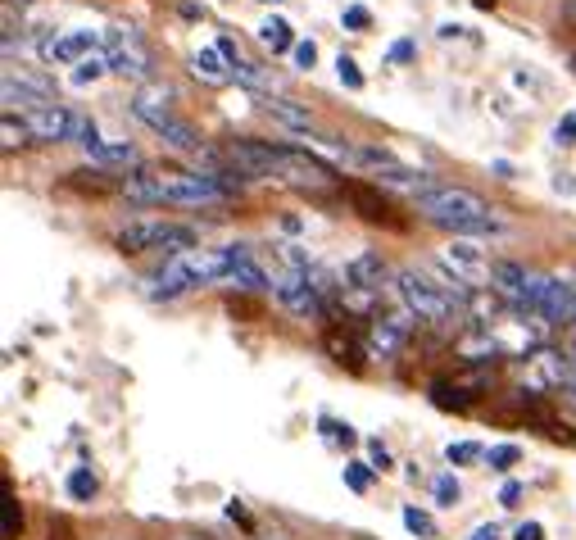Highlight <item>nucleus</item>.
<instances>
[{
  "instance_id": "nucleus-1",
  "label": "nucleus",
  "mask_w": 576,
  "mask_h": 540,
  "mask_svg": "<svg viewBox=\"0 0 576 540\" xmlns=\"http://www.w3.org/2000/svg\"><path fill=\"white\" fill-rule=\"evenodd\" d=\"M227 164L245 177H268V182H286L300 191H327L336 182V168L313 159L309 150L282 146V141H232L227 146Z\"/></svg>"
},
{
  "instance_id": "nucleus-2",
  "label": "nucleus",
  "mask_w": 576,
  "mask_h": 540,
  "mask_svg": "<svg viewBox=\"0 0 576 540\" xmlns=\"http://www.w3.org/2000/svg\"><path fill=\"white\" fill-rule=\"evenodd\" d=\"M227 173H186V168H137L118 182L127 200L137 205H214L232 196Z\"/></svg>"
},
{
  "instance_id": "nucleus-3",
  "label": "nucleus",
  "mask_w": 576,
  "mask_h": 540,
  "mask_svg": "<svg viewBox=\"0 0 576 540\" xmlns=\"http://www.w3.org/2000/svg\"><path fill=\"white\" fill-rule=\"evenodd\" d=\"M245 255H254V250L250 246H196V250H182V255H168V264L155 277H146V291L159 295V300H177V295L200 291V286L232 282L236 264Z\"/></svg>"
},
{
  "instance_id": "nucleus-4",
  "label": "nucleus",
  "mask_w": 576,
  "mask_h": 540,
  "mask_svg": "<svg viewBox=\"0 0 576 540\" xmlns=\"http://www.w3.org/2000/svg\"><path fill=\"white\" fill-rule=\"evenodd\" d=\"M413 205H418V214L427 218V223L445 227V232H454V236H468V241L504 232L499 214L468 187H436V182H431V187H422L418 196H413Z\"/></svg>"
},
{
  "instance_id": "nucleus-5",
  "label": "nucleus",
  "mask_w": 576,
  "mask_h": 540,
  "mask_svg": "<svg viewBox=\"0 0 576 540\" xmlns=\"http://www.w3.org/2000/svg\"><path fill=\"white\" fill-rule=\"evenodd\" d=\"M395 295H400L404 314H413L418 323H450L459 314V295L450 291V282H436V277L418 273V268H400L395 273Z\"/></svg>"
},
{
  "instance_id": "nucleus-6",
  "label": "nucleus",
  "mask_w": 576,
  "mask_h": 540,
  "mask_svg": "<svg viewBox=\"0 0 576 540\" xmlns=\"http://www.w3.org/2000/svg\"><path fill=\"white\" fill-rule=\"evenodd\" d=\"M114 246L123 255H182V250L200 246V232L186 223H168V218H137V223L118 227Z\"/></svg>"
},
{
  "instance_id": "nucleus-7",
  "label": "nucleus",
  "mask_w": 576,
  "mask_h": 540,
  "mask_svg": "<svg viewBox=\"0 0 576 540\" xmlns=\"http://www.w3.org/2000/svg\"><path fill=\"white\" fill-rule=\"evenodd\" d=\"M522 309L549 323H576V273H531Z\"/></svg>"
},
{
  "instance_id": "nucleus-8",
  "label": "nucleus",
  "mask_w": 576,
  "mask_h": 540,
  "mask_svg": "<svg viewBox=\"0 0 576 540\" xmlns=\"http://www.w3.org/2000/svg\"><path fill=\"white\" fill-rule=\"evenodd\" d=\"M100 46H105L109 55V69L118 73V78H132V82H150V73H155V59H150L146 41H141V32L132 28H105L100 32Z\"/></svg>"
},
{
  "instance_id": "nucleus-9",
  "label": "nucleus",
  "mask_w": 576,
  "mask_h": 540,
  "mask_svg": "<svg viewBox=\"0 0 576 540\" xmlns=\"http://www.w3.org/2000/svg\"><path fill=\"white\" fill-rule=\"evenodd\" d=\"M28 128H32V141H91L96 137V123H91L87 114H78V109H69V105H41V109H32L28 114Z\"/></svg>"
},
{
  "instance_id": "nucleus-10",
  "label": "nucleus",
  "mask_w": 576,
  "mask_h": 540,
  "mask_svg": "<svg viewBox=\"0 0 576 540\" xmlns=\"http://www.w3.org/2000/svg\"><path fill=\"white\" fill-rule=\"evenodd\" d=\"M436 264H440V273H445V282H450V286H477V282H490V268H495V259H490L477 241H468V236H454L450 246L436 255Z\"/></svg>"
},
{
  "instance_id": "nucleus-11",
  "label": "nucleus",
  "mask_w": 576,
  "mask_h": 540,
  "mask_svg": "<svg viewBox=\"0 0 576 540\" xmlns=\"http://www.w3.org/2000/svg\"><path fill=\"white\" fill-rule=\"evenodd\" d=\"M273 300L295 318H323V286L309 273H282L273 282Z\"/></svg>"
},
{
  "instance_id": "nucleus-12",
  "label": "nucleus",
  "mask_w": 576,
  "mask_h": 540,
  "mask_svg": "<svg viewBox=\"0 0 576 540\" xmlns=\"http://www.w3.org/2000/svg\"><path fill=\"white\" fill-rule=\"evenodd\" d=\"M37 50L46 64H78V59H87L91 50H100V32H87V28L46 32V37L37 41Z\"/></svg>"
},
{
  "instance_id": "nucleus-13",
  "label": "nucleus",
  "mask_w": 576,
  "mask_h": 540,
  "mask_svg": "<svg viewBox=\"0 0 576 540\" xmlns=\"http://www.w3.org/2000/svg\"><path fill=\"white\" fill-rule=\"evenodd\" d=\"M413 332V314H386L368 327V354L372 359H395Z\"/></svg>"
},
{
  "instance_id": "nucleus-14",
  "label": "nucleus",
  "mask_w": 576,
  "mask_h": 540,
  "mask_svg": "<svg viewBox=\"0 0 576 540\" xmlns=\"http://www.w3.org/2000/svg\"><path fill=\"white\" fill-rule=\"evenodd\" d=\"M0 91H5V114H14V109L32 114V109L50 105V87H46V82H37V78H28L23 69H5Z\"/></svg>"
},
{
  "instance_id": "nucleus-15",
  "label": "nucleus",
  "mask_w": 576,
  "mask_h": 540,
  "mask_svg": "<svg viewBox=\"0 0 576 540\" xmlns=\"http://www.w3.org/2000/svg\"><path fill=\"white\" fill-rule=\"evenodd\" d=\"M391 277V264L377 255V250H359V255L345 264V282H350V291H363V295H372V291H381V282Z\"/></svg>"
},
{
  "instance_id": "nucleus-16",
  "label": "nucleus",
  "mask_w": 576,
  "mask_h": 540,
  "mask_svg": "<svg viewBox=\"0 0 576 540\" xmlns=\"http://www.w3.org/2000/svg\"><path fill=\"white\" fill-rule=\"evenodd\" d=\"M168 100H173V87H164V82H146L137 96L127 100V109H132L141 123H150V128H155L159 118L173 114V109H168Z\"/></svg>"
},
{
  "instance_id": "nucleus-17",
  "label": "nucleus",
  "mask_w": 576,
  "mask_h": 540,
  "mask_svg": "<svg viewBox=\"0 0 576 540\" xmlns=\"http://www.w3.org/2000/svg\"><path fill=\"white\" fill-rule=\"evenodd\" d=\"M527 282H531V273L522 264H513V259H495V268H490V291H499L504 300H513V305H522Z\"/></svg>"
},
{
  "instance_id": "nucleus-18",
  "label": "nucleus",
  "mask_w": 576,
  "mask_h": 540,
  "mask_svg": "<svg viewBox=\"0 0 576 540\" xmlns=\"http://www.w3.org/2000/svg\"><path fill=\"white\" fill-rule=\"evenodd\" d=\"M82 155L91 159V164H105V168H127V164H137V146H127V141H105L96 132L91 141H82Z\"/></svg>"
},
{
  "instance_id": "nucleus-19",
  "label": "nucleus",
  "mask_w": 576,
  "mask_h": 540,
  "mask_svg": "<svg viewBox=\"0 0 576 540\" xmlns=\"http://www.w3.org/2000/svg\"><path fill=\"white\" fill-rule=\"evenodd\" d=\"M191 73H196L200 82H209V87L232 82V64H227V55L218 46H200L196 55H191Z\"/></svg>"
},
{
  "instance_id": "nucleus-20",
  "label": "nucleus",
  "mask_w": 576,
  "mask_h": 540,
  "mask_svg": "<svg viewBox=\"0 0 576 540\" xmlns=\"http://www.w3.org/2000/svg\"><path fill=\"white\" fill-rule=\"evenodd\" d=\"M155 132L164 137V146H173V150H182V155H200V132L191 128V123H182L177 114H168V118H159L155 123Z\"/></svg>"
},
{
  "instance_id": "nucleus-21",
  "label": "nucleus",
  "mask_w": 576,
  "mask_h": 540,
  "mask_svg": "<svg viewBox=\"0 0 576 540\" xmlns=\"http://www.w3.org/2000/svg\"><path fill=\"white\" fill-rule=\"evenodd\" d=\"M264 114L268 118H277L286 132H313V118H309V109H300L295 100H282V96H268L264 100Z\"/></svg>"
},
{
  "instance_id": "nucleus-22",
  "label": "nucleus",
  "mask_w": 576,
  "mask_h": 540,
  "mask_svg": "<svg viewBox=\"0 0 576 540\" xmlns=\"http://www.w3.org/2000/svg\"><path fill=\"white\" fill-rule=\"evenodd\" d=\"M105 73H114V69H109V55H105V46H100V50H91L87 59H78V64H73L69 82H73V87H91V82H100V78H105Z\"/></svg>"
},
{
  "instance_id": "nucleus-23",
  "label": "nucleus",
  "mask_w": 576,
  "mask_h": 540,
  "mask_svg": "<svg viewBox=\"0 0 576 540\" xmlns=\"http://www.w3.org/2000/svg\"><path fill=\"white\" fill-rule=\"evenodd\" d=\"M259 41H264L273 55H286V50H295L291 23H286V19H264V23H259Z\"/></svg>"
},
{
  "instance_id": "nucleus-24",
  "label": "nucleus",
  "mask_w": 576,
  "mask_h": 540,
  "mask_svg": "<svg viewBox=\"0 0 576 540\" xmlns=\"http://www.w3.org/2000/svg\"><path fill=\"white\" fill-rule=\"evenodd\" d=\"M350 200H354V209H359L368 223H395V218H391V205H386V200H377L368 187H350Z\"/></svg>"
},
{
  "instance_id": "nucleus-25",
  "label": "nucleus",
  "mask_w": 576,
  "mask_h": 540,
  "mask_svg": "<svg viewBox=\"0 0 576 540\" xmlns=\"http://www.w3.org/2000/svg\"><path fill=\"white\" fill-rule=\"evenodd\" d=\"M232 78L241 82V87H250V91H268V87H273V73H268L264 64H254V59H236Z\"/></svg>"
},
{
  "instance_id": "nucleus-26",
  "label": "nucleus",
  "mask_w": 576,
  "mask_h": 540,
  "mask_svg": "<svg viewBox=\"0 0 576 540\" xmlns=\"http://www.w3.org/2000/svg\"><path fill=\"white\" fill-rule=\"evenodd\" d=\"M232 282H236V286H245V291H273V277H268L264 268L254 264V255H245L241 264H236Z\"/></svg>"
},
{
  "instance_id": "nucleus-27",
  "label": "nucleus",
  "mask_w": 576,
  "mask_h": 540,
  "mask_svg": "<svg viewBox=\"0 0 576 540\" xmlns=\"http://www.w3.org/2000/svg\"><path fill=\"white\" fill-rule=\"evenodd\" d=\"M0 137H5V150H19V146H28V141H32L28 118H14V114H5V118H0Z\"/></svg>"
},
{
  "instance_id": "nucleus-28",
  "label": "nucleus",
  "mask_w": 576,
  "mask_h": 540,
  "mask_svg": "<svg viewBox=\"0 0 576 540\" xmlns=\"http://www.w3.org/2000/svg\"><path fill=\"white\" fill-rule=\"evenodd\" d=\"M69 495L87 504L91 495H96V472H91V468H73L69 472Z\"/></svg>"
},
{
  "instance_id": "nucleus-29",
  "label": "nucleus",
  "mask_w": 576,
  "mask_h": 540,
  "mask_svg": "<svg viewBox=\"0 0 576 540\" xmlns=\"http://www.w3.org/2000/svg\"><path fill=\"white\" fill-rule=\"evenodd\" d=\"M23 531V504L14 500V491L5 486V540H19Z\"/></svg>"
},
{
  "instance_id": "nucleus-30",
  "label": "nucleus",
  "mask_w": 576,
  "mask_h": 540,
  "mask_svg": "<svg viewBox=\"0 0 576 540\" xmlns=\"http://www.w3.org/2000/svg\"><path fill=\"white\" fill-rule=\"evenodd\" d=\"M445 459H450V463H459V468H463V463H477V459H486V450H481L477 441H459V445H450V450H445Z\"/></svg>"
},
{
  "instance_id": "nucleus-31",
  "label": "nucleus",
  "mask_w": 576,
  "mask_h": 540,
  "mask_svg": "<svg viewBox=\"0 0 576 540\" xmlns=\"http://www.w3.org/2000/svg\"><path fill=\"white\" fill-rule=\"evenodd\" d=\"M404 527H409L413 536H436V518L422 509H404Z\"/></svg>"
},
{
  "instance_id": "nucleus-32",
  "label": "nucleus",
  "mask_w": 576,
  "mask_h": 540,
  "mask_svg": "<svg viewBox=\"0 0 576 540\" xmlns=\"http://www.w3.org/2000/svg\"><path fill=\"white\" fill-rule=\"evenodd\" d=\"M486 459H490V468H499V472H504V468H513V463L522 459V450H518V445H490V450H486Z\"/></svg>"
},
{
  "instance_id": "nucleus-33",
  "label": "nucleus",
  "mask_w": 576,
  "mask_h": 540,
  "mask_svg": "<svg viewBox=\"0 0 576 540\" xmlns=\"http://www.w3.org/2000/svg\"><path fill=\"white\" fill-rule=\"evenodd\" d=\"M459 495H463L459 477H436V504H445V509H454V504H459Z\"/></svg>"
},
{
  "instance_id": "nucleus-34",
  "label": "nucleus",
  "mask_w": 576,
  "mask_h": 540,
  "mask_svg": "<svg viewBox=\"0 0 576 540\" xmlns=\"http://www.w3.org/2000/svg\"><path fill=\"white\" fill-rule=\"evenodd\" d=\"M336 78H341L350 91H359V87H363V73H359V64H354L350 55H341V59H336Z\"/></svg>"
},
{
  "instance_id": "nucleus-35",
  "label": "nucleus",
  "mask_w": 576,
  "mask_h": 540,
  "mask_svg": "<svg viewBox=\"0 0 576 540\" xmlns=\"http://www.w3.org/2000/svg\"><path fill=\"white\" fill-rule=\"evenodd\" d=\"M368 472H372L368 463H350V468H345V486L363 495V491H368Z\"/></svg>"
},
{
  "instance_id": "nucleus-36",
  "label": "nucleus",
  "mask_w": 576,
  "mask_h": 540,
  "mask_svg": "<svg viewBox=\"0 0 576 540\" xmlns=\"http://www.w3.org/2000/svg\"><path fill=\"white\" fill-rule=\"evenodd\" d=\"M291 59L300 64V69H313V64H318V46H313V41H295Z\"/></svg>"
},
{
  "instance_id": "nucleus-37",
  "label": "nucleus",
  "mask_w": 576,
  "mask_h": 540,
  "mask_svg": "<svg viewBox=\"0 0 576 540\" xmlns=\"http://www.w3.org/2000/svg\"><path fill=\"white\" fill-rule=\"evenodd\" d=\"M323 427H327V436H332L336 445H354V441H359L350 423H332V418H323Z\"/></svg>"
},
{
  "instance_id": "nucleus-38",
  "label": "nucleus",
  "mask_w": 576,
  "mask_h": 540,
  "mask_svg": "<svg viewBox=\"0 0 576 540\" xmlns=\"http://www.w3.org/2000/svg\"><path fill=\"white\" fill-rule=\"evenodd\" d=\"M341 23H345V28H354V32H363V28H368V23H372V14L363 10V5H350V10L341 14Z\"/></svg>"
},
{
  "instance_id": "nucleus-39",
  "label": "nucleus",
  "mask_w": 576,
  "mask_h": 540,
  "mask_svg": "<svg viewBox=\"0 0 576 540\" xmlns=\"http://www.w3.org/2000/svg\"><path fill=\"white\" fill-rule=\"evenodd\" d=\"M368 459H372V472H386V468H391V454H386V445H381V441L368 445Z\"/></svg>"
},
{
  "instance_id": "nucleus-40",
  "label": "nucleus",
  "mask_w": 576,
  "mask_h": 540,
  "mask_svg": "<svg viewBox=\"0 0 576 540\" xmlns=\"http://www.w3.org/2000/svg\"><path fill=\"white\" fill-rule=\"evenodd\" d=\"M513 540H545V527H540V522H522V527L513 531Z\"/></svg>"
},
{
  "instance_id": "nucleus-41",
  "label": "nucleus",
  "mask_w": 576,
  "mask_h": 540,
  "mask_svg": "<svg viewBox=\"0 0 576 540\" xmlns=\"http://www.w3.org/2000/svg\"><path fill=\"white\" fill-rule=\"evenodd\" d=\"M518 500H522V486H518V482H508L504 491H499V504H504V509H513Z\"/></svg>"
},
{
  "instance_id": "nucleus-42",
  "label": "nucleus",
  "mask_w": 576,
  "mask_h": 540,
  "mask_svg": "<svg viewBox=\"0 0 576 540\" xmlns=\"http://www.w3.org/2000/svg\"><path fill=\"white\" fill-rule=\"evenodd\" d=\"M468 540H504V536H499V527H495V522H481V527L472 531Z\"/></svg>"
},
{
  "instance_id": "nucleus-43",
  "label": "nucleus",
  "mask_w": 576,
  "mask_h": 540,
  "mask_svg": "<svg viewBox=\"0 0 576 540\" xmlns=\"http://www.w3.org/2000/svg\"><path fill=\"white\" fill-rule=\"evenodd\" d=\"M563 137H576V114H567L563 123H558V141H563Z\"/></svg>"
},
{
  "instance_id": "nucleus-44",
  "label": "nucleus",
  "mask_w": 576,
  "mask_h": 540,
  "mask_svg": "<svg viewBox=\"0 0 576 540\" xmlns=\"http://www.w3.org/2000/svg\"><path fill=\"white\" fill-rule=\"evenodd\" d=\"M391 55H395V59H413V41H395Z\"/></svg>"
},
{
  "instance_id": "nucleus-45",
  "label": "nucleus",
  "mask_w": 576,
  "mask_h": 540,
  "mask_svg": "<svg viewBox=\"0 0 576 540\" xmlns=\"http://www.w3.org/2000/svg\"><path fill=\"white\" fill-rule=\"evenodd\" d=\"M14 5H32V0H14Z\"/></svg>"
},
{
  "instance_id": "nucleus-46",
  "label": "nucleus",
  "mask_w": 576,
  "mask_h": 540,
  "mask_svg": "<svg viewBox=\"0 0 576 540\" xmlns=\"http://www.w3.org/2000/svg\"><path fill=\"white\" fill-rule=\"evenodd\" d=\"M572 273H576V268H572Z\"/></svg>"
},
{
  "instance_id": "nucleus-47",
  "label": "nucleus",
  "mask_w": 576,
  "mask_h": 540,
  "mask_svg": "<svg viewBox=\"0 0 576 540\" xmlns=\"http://www.w3.org/2000/svg\"><path fill=\"white\" fill-rule=\"evenodd\" d=\"M182 540H186V536H182Z\"/></svg>"
}]
</instances>
